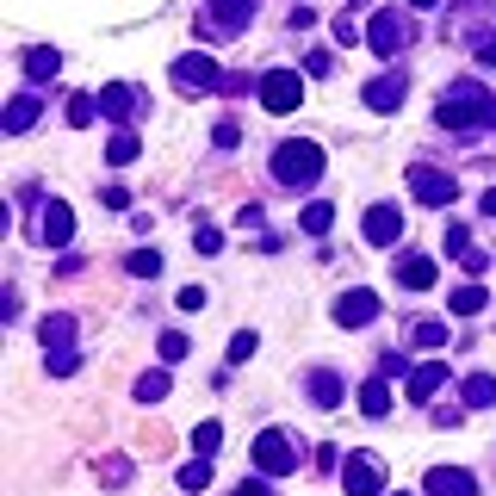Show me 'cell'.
Returning a JSON list of instances; mask_svg holds the SVG:
<instances>
[{"label": "cell", "mask_w": 496, "mask_h": 496, "mask_svg": "<svg viewBox=\"0 0 496 496\" xmlns=\"http://www.w3.org/2000/svg\"><path fill=\"white\" fill-rule=\"evenodd\" d=\"M491 119H496V100L478 81H459V87L441 100V124H447V130H478V124H491Z\"/></svg>", "instance_id": "obj_1"}, {"label": "cell", "mask_w": 496, "mask_h": 496, "mask_svg": "<svg viewBox=\"0 0 496 496\" xmlns=\"http://www.w3.org/2000/svg\"><path fill=\"white\" fill-rule=\"evenodd\" d=\"M317 174H323V149H317V143H279V149H273V180L310 186Z\"/></svg>", "instance_id": "obj_2"}, {"label": "cell", "mask_w": 496, "mask_h": 496, "mask_svg": "<svg viewBox=\"0 0 496 496\" xmlns=\"http://www.w3.org/2000/svg\"><path fill=\"white\" fill-rule=\"evenodd\" d=\"M254 466H260L267 478H285V472H298V447H292L279 428H267V434L254 441Z\"/></svg>", "instance_id": "obj_3"}, {"label": "cell", "mask_w": 496, "mask_h": 496, "mask_svg": "<svg viewBox=\"0 0 496 496\" xmlns=\"http://www.w3.org/2000/svg\"><path fill=\"white\" fill-rule=\"evenodd\" d=\"M304 100V81L292 75V69H273V75H260V106L267 112H292Z\"/></svg>", "instance_id": "obj_4"}, {"label": "cell", "mask_w": 496, "mask_h": 496, "mask_svg": "<svg viewBox=\"0 0 496 496\" xmlns=\"http://www.w3.org/2000/svg\"><path fill=\"white\" fill-rule=\"evenodd\" d=\"M224 75H218V62L199 50V56H180L174 62V87H186V94H205V87H218Z\"/></svg>", "instance_id": "obj_5"}, {"label": "cell", "mask_w": 496, "mask_h": 496, "mask_svg": "<svg viewBox=\"0 0 496 496\" xmlns=\"http://www.w3.org/2000/svg\"><path fill=\"white\" fill-rule=\"evenodd\" d=\"M342 484H348V496H378V484H384V466H378L372 453H354V459L342 466Z\"/></svg>", "instance_id": "obj_6"}, {"label": "cell", "mask_w": 496, "mask_h": 496, "mask_svg": "<svg viewBox=\"0 0 496 496\" xmlns=\"http://www.w3.org/2000/svg\"><path fill=\"white\" fill-rule=\"evenodd\" d=\"M409 193H416L422 205H453V174H441V168H409Z\"/></svg>", "instance_id": "obj_7"}, {"label": "cell", "mask_w": 496, "mask_h": 496, "mask_svg": "<svg viewBox=\"0 0 496 496\" xmlns=\"http://www.w3.org/2000/svg\"><path fill=\"white\" fill-rule=\"evenodd\" d=\"M403 19L397 12H372V25H367V44H372V56H397L403 50Z\"/></svg>", "instance_id": "obj_8"}, {"label": "cell", "mask_w": 496, "mask_h": 496, "mask_svg": "<svg viewBox=\"0 0 496 496\" xmlns=\"http://www.w3.org/2000/svg\"><path fill=\"white\" fill-rule=\"evenodd\" d=\"M372 317H378V298H372V292H348V298L335 304V323H342V329H360Z\"/></svg>", "instance_id": "obj_9"}, {"label": "cell", "mask_w": 496, "mask_h": 496, "mask_svg": "<svg viewBox=\"0 0 496 496\" xmlns=\"http://www.w3.org/2000/svg\"><path fill=\"white\" fill-rule=\"evenodd\" d=\"M397 236H403V218H397V205H372L367 211V243H397Z\"/></svg>", "instance_id": "obj_10"}, {"label": "cell", "mask_w": 496, "mask_h": 496, "mask_svg": "<svg viewBox=\"0 0 496 496\" xmlns=\"http://www.w3.org/2000/svg\"><path fill=\"white\" fill-rule=\"evenodd\" d=\"M472 472H459V466H434L428 472V496H472Z\"/></svg>", "instance_id": "obj_11"}, {"label": "cell", "mask_w": 496, "mask_h": 496, "mask_svg": "<svg viewBox=\"0 0 496 496\" xmlns=\"http://www.w3.org/2000/svg\"><path fill=\"white\" fill-rule=\"evenodd\" d=\"M434 279H441V267H434L428 254H409V260L397 267V285H409V292H428Z\"/></svg>", "instance_id": "obj_12"}, {"label": "cell", "mask_w": 496, "mask_h": 496, "mask_svg": "<svg viewBox=\"0 0 496 496\" xmlns=\"http://www.w3.org/2000/svg\"><path fill=\"white\" fill-rule=\"evenodd\" d=\"M69 236H75V218H69V205H62V199H50V205H44V243L62 248Z\"/></svg>", "instance_id": "obj_13"}, {"label": "cell", "mask_w": 496, "mask_h": 496, "mask_svg": "<svg viewBox=\"0 0 496 496\" xmlns=\"http://www.w3.org/2000/svg\"><path fill=\"white\" fill-rule=\"evenodd\" d=\"M441 384H447V367H441V360H428V367H416V372H409V397H416V403H428V397H434Z\"/></svg>", "instance_id": "obj_14"}, {"label": "cell", "mask_w": 496, "mask_h": 496, "mask_svg": "<svg viewBox=\"0 0 496 496\" xmlns=\"http://www.w3.org/2000/svg\"><path fill=\"white\" fill-rule=\"evenodd\" d=\"M367 106H372V112H397V106H403V81L378 75V81L367 87Z\"/></svg>", "instance_id": "obj_15"}, {"label": "cell", "mask_w": 496, "mask_h": 496, "mask_svg": "<svg viewBox=\"0 0 496 496\" xmlns=\"http://www.w3.org/2000/svg\"><path fill=\"white\" fill-rule=\"evenodd\" d=\"M248 12H254V0H211V25L218 31H236Z\"/></svg>", "instance_id": "obj_16"}, {"label": "cell", "mask_w": 496, "mask_h": 496, "mask_svg": "<svg viewBox=\"0 0 496 496\" xmlns=\"http://www.w3.org/2000/svg\"><path fill=\"white\" fill-rule=\"evenodd\" d=\"M100 112H106V119H130V112H136V94H130L124 81H112V87L100 94Z\"/></svg>", "instance_id": "obj_17"}, {"label": "cell", "mask_w": 496, "mask_h": 496, "mask_svg": "<svg viewBox=\"0 0 496 496\" xmlns=\"http://www.w3.org/2000/svg\"><path fill=\"white\" fill-rule=\"evenodd\" d=\"M37 112H44V106H37L31 94H19V100L6 106V130H12V136H19V130H31V124H37Z\"/></svg>", "instance_id": "obj_18"}, {"label": "cell", "mask_w": 496, "mask_h": 496, "mask_svg": "<svg viewBox=\"0 0 496 496\" xmlns=\"http://www.w3.org/2000/svg\"><path fill=\"white\" fill-rule=\"evenodd\" d=\"M466 403H472V409H491V403H496V378H491V372L466 378Z\"/></svg>", "instance_id": "obj_19"}, {"label": "cell", "mask_w": 496, "mask_h": 496, "mask_svg": "<svg viewBox=\"0 0 496 496\" xmlns=\"http://www.w3.org/2000/svg\"><path fill=\"white\" fill-rule=\"evenodd\" d=\"M56 69H62V56H56V50H31V56H25V75H31V81H50Z\"/></svg>", "instance_id": "obj_20"}, {"label": "cell", "mask_w": 496, "mask_h": 496, "mask_svg": "<svg viewBox=\"0 0 496 496\" xmlns=\"http://www.w3.org/2000/svg\"><path fill=\"white\" fill-rule=\"evenodd\" d=\"M360 409H367V416H384V409H391V384H384V378H372L367 391H360Z\"/></svg>", "instance_id": "obj_21"}, {"label": "cell", "mask_w": 496, "mask_h": 496, "mask_svg": "<svg viewBox=\"0 0 496 496\" xmlns=\"http://www.w3.org/2000/svg\"><path fill=\"white\" fill-rule=\"evenodd\" d=\"M329 224H335V205H329V199H317V205H304V230H310V236H323Z\"/></svg>", "instance_id": "obj_22"}, {"label": "cell", "mask_w": 496, "mask_h": 496, "mask_svg": "<svg viewBox=\"0 0 496 496\" xmlns=\"http://www.w3.org/2000/svg\"><path fill=\"white\" fill-rule=\"evenodd\" d=\"M447 304H453L459 317H478V310H484V285H459V292H453Z\"/></svg>", "instance_id": "obj_23"}, {"label": "cell", "mask_w": 496, "mask_h": 496, "mask_svg": "<svg viewBox=\"0 0 496 496\" xmlns=\"http://www.w3.org/2000/svg\"><path fill=\"white\" fill-rule=\"evenodd\" d=\"M310 391H317V403H323V409H335V403H342V378H335V372H317V378H310Z\"/></svg>", "instance_id": "obj_24"}, {"label": "cell", "mask_w": 496, "mask_h": 496, "mask_svg": "<svg viewBox=\"0 0 496 496\" xmlns=\"http://www.w3.org/2000/svg\"><path fill=\"white\" fill-rule=\"evenodd\" d=\"M106 161H112V168H124V161H136V136H130V130H119V136L106 143Z\"/></svg>", "instance_id": "obj_25"}, {"label": "cell", "mask_w": 496, "mask_h": 496, "mask_svg": "<svg viewBox=\"0 0 496 496\" xmlns=\"http://www.w3.org/2000/svg\"><path fill=\"white\" fill-rule=\"evenodd\" d=\"M124 267H130L136 279H155V273H161V254H155V248H136V254H130Z\"/></svg>", "instance_id": "obj_26"}, {"label": "cell", "mask_w": 496, "mask_h": 496, "mask_svg": "<svg viewBox=\"0 0 496 496\" xmlns=\"http://www.w3.org/2000/svg\"><path fill=\"white\" fill-rule=\"evenodd\" d=\"M218 441H224V422H199V428H193V447H199V459H205V453H218Z\"/></svg>", "instance_id": "obj_27"}, {"label": "cell", "mask_w": 496, "mask_h": 496, "mask_svg": "<svg viewBox=\"0 0 496 496\" xmlns=\"http://www.w3.org/2000/svg\"><path fill=\"white\" fill-rule=\"evenodd\" d=\"M69 335H75V317H44V348H50V342L62 348Z\"/></svg>", "instance_id": "obj_28"}, {"label": "cell", "mask_w": 496, "mask_h": 496, "mask_svg": "<svg viewBox=\"0 0 496 496\" xmlns=\"http://www.w3.org/2000/svg\"><path fill=\"white\" fill-rule=\"evenodd\" d=\"M136 397H143V403H161V397H168V372H143Z\"/></svg>", "instance_id": "obj_29"}, {"label": "cell", "mask_w": 496, "mask_h": 496, "mask_svg": "<svg viewBox=\"0 0 496 496\" xmlns=\"http://www.w3.org/2000/svg\"><path fill=\"white\" fill-rule=\"evenodd\" d=\"M205 484H211V466H205V459L180 466V491H205Z\"/></svg>", "instance_id": "obj_30"}, {"label": "cell", "mask_w": 496, "mask_h": 496, "mask_svg": "<svg viewBox=\"0 0 496 496\" xmlns=\"http://www.w3.org/2000/svg\"><path fill=\"white\" fill-rule=\"evenodd\" d=\"M409 335H416V342H422V348H441V342H447V323H416V329H409Z\"/></svg>", "instance_id": "obj_31"}, {"label": "cell", "mask_w": 496, "mask_h": 496, "mask_svg": "<svg viewBox=\"0 0 496 496\" xmlns=\"http://www.w3.org/2000/svg\"><path fill=\"white\" fill-rule=\"evenodd\" d=\"M69 124L81 130V124H94V94H75V106H69Z\"/></svg>", "instance_id": "obj_32"}, {"label": "cell", "mask_w": 496, "mask_h": 496, "mask_svg": "<svg viewBox=\"0 0 496 496\" xmlns=\"http://www.w3.org/2000/svg\"><path fill=\"white\" fill-rule=\"evenodd\" d=\"M161 360H168V367L186 360V335H161Z\"/></svg>", "instance_id": "obj_33"}, {"label": "cell", "mask_w": 496, "mask_h": 496, "mask_svg": "<svg viewBox=\"0 0 496 496\" xmlns=\"http://www.w3.org/2000/svg\"><path fill=\"white\" fill-rule=\"evenodd\" d=\"M193 248H199V254H218V248H224V236H218V230H199V236H193Z\"/></svg>", "instance_id": "obj_34"}, {"label": "cell", "mask_w": 496, "mask_h": 496, "mask_svg": "<svg viewBox=\"0 0 496 496\" xmlns=\"http://www.w3.org/2000/svg\"><path fill=\"white\" fill-rule=\"evenodd\" d=\"M335 37H342V44H354V37H360V25H354L348 12H335Z\"/></svg>", "instance_id": "obj_35"}, {"label": "cell", "mask_w": 496, "mask_h": 496, "mask_svg": "<svg viewBox=\"0 0 496 496\" xmlns=\"http://www.w3.org/2000/svg\"><path fill=\"white\" fill-rule=\"evenodd\" d=\"M248 354H254V335H248V329H243V335L230 342V360H248Z\"/></svg>", "instance_id": "obj_36"}, {"label": "cell", "mask_w": 496, "mask_h": 496, "mask_svg": "<svg viewBox=\"0 0 496 496\" xmlns=\"http://www.w3.org/2000/svg\"><path fill=\"white\" fill-rule=\"evenodd\" d=\"M478 62H491V69H496V37H484V50H478Z\"/></svg>", "instance_id": "obj_37"}, {"label": "cell", "mask_w": 496, "mask_h": 496, "mask_svg": "<svg viewBox=\"0 0 496 496\" xmlns=\"http://www.w3.org/2000/svg\"><path fill=\"white\" fill-rule=\"evenodd\" d=\"M478 205H484V218H496V186H484V199H478Z\"/></svg>", "instance_id": "obj_38"}, {"label": "cell", "mask_w": 496, "mask_h": 496, "mask_svg": "<svg viewBox=\"0 0 496 496\" xmlns=\"http://www.w3.org/2000/svg\"><path fill=\"white\" fill-rule=\"evenodd\" d=\"M243 496H273V491H267V484H260V478H254V484H243Z\"/></svg>", "instance_id": "obj_39"}, {"label": "cell", "mask_w": 496, "mask_h": 496, "mask_svg": "<svg viewBox=\"0 0 496 496\" xmlns=\"http://www.w3.org/2000/svg\"><path fill=\"white\" fill-rule=\"evenodd\" d=\"M416 6H434V0H416Z\"/></svg>", "instance_id": "obj_40"}, {"label": "cell", "mask_w": 496, "mask_h": 496, "mask_svg": "<svg viewBox=\"0 0 496 496\" xmlns=\"http://www.w3.org/2000/svg\"><path fill=\"white\" fill-rule=\"evenodd\" d=\"M397 496H403V491H397Z\"/></svg>", "instance_id": "obj_41"}]
</instances>
